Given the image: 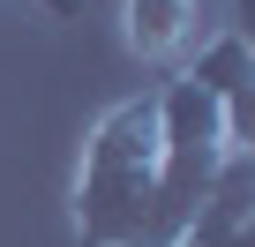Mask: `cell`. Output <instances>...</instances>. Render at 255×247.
Listing matches in <instances>:
<instances>
[{"label": "cell", "instance_id": "obj_1", "mask_svg": "<svg viewBox=\"0 0 255 247\" xmlns=\"http://www.w3.org/2000/svg\"><path fill=\"white\" fill-rule=\"evenodd\" d=\"M158 143H165L158 135V90L113 97L90 120L83 158H75V187H68L83 247H143L150 195H158Z\"/></svg>", "mask_w": 255, "mask_h": 247}, {"label": "cell", "instance_id": "obj_2", "mask_svg": "<svg viewBox=\"0 0 255 247\" xmlns=\"http://www.w3.org/2000/svg\"><path fill=\"white\" fill-rule=\"evenodd\" d=\"M188 75L203 82V97L218 105V128H225V150L255 158V45L240 30H218L203 53H188Z\"/></svg>", "mask_w": 255, "mask_h": 247}, {"label": "cell", "instance_id": "obj_3", "mask_svg": "<svg viewBox=\"0 0 255 247\" xmlns=\"http://www.w3.org/2000/svg\"><path fill=\"white\" fill-rule=\"evenodd\" d=\"M203 0H120V45L143 68H188Z\"/></svg>", "mask_w": 255, "mask_h": 247}, {"label": "cell", "instance_id": "obj_4", "mask_svg": "<svg viewBox=\"0 0 255 247\" xmlns=\"http://www.w3.org/2000/svg\"><path fill=\"white\" fill-rule=\"evenodd\" d=\"M188 247H255V217L233 225V232H218V240H188Z\"/></svg>", "mask_w": 255, "mask_h": 247}, {"label": "cell", "instance_id": "obj_5", "mask_svg": "<svg viewBox=\"0 0 255 247\" xmlns=\"http://www.w3.org/2000/svg\"><path fill=\"white\" fill-rule=\"evenodd\" d=\"M23 8H38V15H53V23H75V0H23Z\"/></svg>", "mask_w": 255, "mask_h": 247}, {"label": "cell", "instance_id": "obj_6", "mask_svg": "<svg viewBox=\"0 0 255 247\" xmlns=\"http://www.w3.org/2000/svg\"><path fill=\"white\" fill-rule=\"evenodd\" d=\"M233 30H240V38L255 45V0H233Z\"/></svg>", "mask_w": 255, "mask_h": 247}]
</instances>
